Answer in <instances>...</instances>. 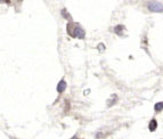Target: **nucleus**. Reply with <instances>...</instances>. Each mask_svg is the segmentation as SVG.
Masks as SVG:
<instances>
[{
  "mask_svg": "<svg viewBox=\"0 0 163 139\" xmlns=\"http://www.w3.org/2000/svg\"><path fill=\"white\" fill-rule=\"evenodd\" d=\"M67 33L72 35V37H74V38H80V39H83L85 38V30L81 27V26L79 25H75L74 27H72V24L71 23H69L67 24Z\"/></svg>",
  "mask_w": 163,
  "mask_h": 139,
  "instance_id": "1",
  "label": "nucleus"
},
{
  "mask_svg": "<svg viewBox=\"0 0 163 139\" xmlns=\"http://www.w3.org/2000/svg\"><path fill=\"white\" fill-rule=\"evenodd\" d=\"M148 9L150 12H154V13H162L163 12V5L157 2V1H150L148 4Z\"/></svg>",
  "mask_w": 163,
  "mask_h": 139,
  "instance_id": "2",
  "label": "nucleus"
},
{
  "mask_svg": "<svg viewBox=\"0 0 163 139\" xmlns=\"http://www.w3.org/2000/svg\"><path fill=\"white\" fill-rule=\"evenodd\" d=\"M66 89V82L64 80H62V81H59L58 82V86H57V91H58L59 94H62V92H64Z\"/></svg>",
  "mask_w": 163,
  "mask_h": 139,
  "instance_id": "3",
  "label": "nucleus"
},
{
  "mask_svg": "<svg viewBox=\"0 0 163 139\" xmlns=\"http://www.w3.org/2000/svg\"><path fill=\"white\" fill-rule=\"evenodd\" d=\"M156 128H157V122L156 120H152L150 122V126H148V129H150V131H155L156 130Z\"/></svg>",
  "mask_w": 163,
  "mask_h": 139,
  "instance_id": "4",
  "label": "nucleus"
},
{
  "mask_svg": "<svg viewBox=\"0 0 163 139\" xmlns=\"http://www.w3.org/2000/svg\"><path fill=\"white\" fill-rule=\"evenodd\" d=\"M154 109H155V112H161L163 109V101H159L155 104V106H154Z\"/></svg>",
  "mask_w": 163,
  "mask_h": 139,
  "instance_id": "5",
  "label": "nucleus"
},
{
  "mask_svg": "<svg viewBox=\"0 0 163 139\" xmlns=\"http://www.w3.org/2000/svg\"><path fill=\"white\" fill-rule=\"evenodd\" d=\"M117 95H112V97L108 99V101H107V105L108 106H112V105H114V103L117 101Z\"/></svg>",
  "mask_w": 163,
  "mask_h": 139,
  "instance_id": "6",
  "label": "nucleus"
}]
</instances>
